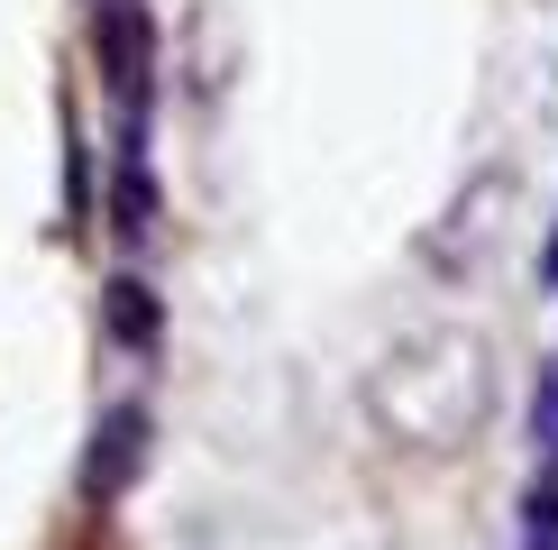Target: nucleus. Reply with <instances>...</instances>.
Segmentation results:
<instances>
[{
    "mask_svg": "<svg viewBox=\"0 0 558 550\" xmlns=\"http://www.w3.org/2000/svg\"><path fill=\"white\" fill-rule=\"evenodd\" d=\"M92 46H101V74L120 92L129 129H147V92H156V19H147V0H101V10H92Z\"/></svg>",
    "mask_w": 558,
    "mask_h": 550,
    "instance_id": "1",
    "label": "nucleus"
},
{
    "mask_svg": "<svg viewBox=\"0 0 558 550\" xmlns=\"http://www.w3.org/2000/svg\"><path fill=\"white\" fill-rule=\"evenodd\" d=\"M147 468V404H110L92 422V450H83V495L92 504H120Z\"/></svg>",
    "mask_w": 558,
    "mask_h": 550,
    "instance_id": "2",
    "label": "nucleus"
},
{
    "mask_svg": "<svg viewBox=\"0 0 558 550\" xmlns=\"http://www.w3.org/2000/svg\"><path fill=\"white\" fill-rule=\"evenodd\" d=\"M120 248H156V175H147V129L120 138V202H110Z\"/></svg>",
    "mask_w": 558,
    "mask_h": 550,
    "instance_id": "3",
    "label": "nucleus"
},
{
    "mask_svg": "<svg viewBox=\"0 0 558 550\" xmlns=\"http://www.w3.org/2000/svg\"><path fill=\"white\" fill-rule=\"evenodd\" d=\"M101 312H110V339H120V349H156V294L137 285V275H120V285L101 294Z\"/></svg>",
    "mask_w": 558,
    "mask_h": 550,
    "instance_id": "4",
    "label": "nucleus"
},
{
    "mask_svg": "<svg viewBox=\"0 0 558 550\" xmlns=\"http://www.w3.org/2000/svg\"><path fill=\"white\" fill-rule=\"evenodd\" d=\"M549 285H558V248H549Z\"/></svg>",
    "mask_w": 558,
    "mask_h": 550,
    "instance_id": "5",
    "label": "nucleus"
}]
</instances>
